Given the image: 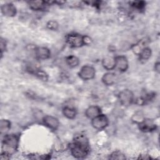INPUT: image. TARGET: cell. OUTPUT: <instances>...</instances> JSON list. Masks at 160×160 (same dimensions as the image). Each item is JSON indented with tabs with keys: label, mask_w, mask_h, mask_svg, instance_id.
I'll list each match as a JSON object with an SVG mask.
<instances>
[{
	"label": "cell",
	"mask_w": 160,
	"mask_h": 160,
	"mask_svg": "<svg viewBox=\"0 0 160 160\" xmlns=\"http://www.w3.org/2000/svg\"><path fill=\"white\" fill-rule=\"evenodd\" d=\"M1 11L4 16L12 18L17 14V8L14 4L11 2H7L1 5Z\"/></svg>",
	"instance_id": "cell-10"
},
{
	"label": "cell",
	"mask_w": 160,
	"mask_h": 160,
	"mask_svg": "<svg viewBox=\"0 0 160 160\" xmlns=\"http://www.w3.org/2000/svg\"><path fill=\"white\" fill-rule=\"evenodd\" d=\"M69 149L71 154L76 159L86 157L90 151L89 143L86 136L82 133L74 135L73 141L69 145Z\"/></svg>",
	"instance_id": "cell-1"
},
{
	"label": "cell",
	"mask_w": 160,
	"mask_h": 160,
	"mask_svg": "<svg viewBox=\"0 0 160 160\" xmlns=\"http://www.w3.org/2000/svg\"><path fill=\"white\" fill-rule=\"evenodd\" d=\"M131 6L136 11H141L145 9L146 7V2L143 1H132L130 2Z\"/></svg>",
	"instance_id": "cell-22"
},
{
	"label": "cell",
	"mask_w": 160,
	"mask_h": 160,
	"mask_svg": "<svg viewBox=\"0 0 160 160\" xmlns=\"http://www.w3.org/2000/svg\"><path fill=\"white\" fill-rule=\"evenodd\" d=\"M62 113L64 117L69 119H73L77 115V110L75 108L69 106H65L62 108Z\"/></svg>",
	"instance_id": "cell-18"
},
{
	"label": "cell",
	"mask_w": 160,
	"mask_h": 160,
	"mask_svg": "<svg viewBox=\"0 0 160 160\" xmlns=\"http://www.w3.org/2000/svg\"><path fill=\"white\" fill-rule=\"evenodd\" d=\"M19 142V136L15 134H6L1 142V159H8L15 153L18 148Z\"/></svg>",
	"instance_id": "cell-2"
},
{
	"label": "cell",
	"mask_w": 160,
	"mask_h": 160,
	"mask_svg": "<svg viewBox=\"0 0 160 160\" xmlns=\"http://www.w3.org/2000/svg\"><path fill=\"white\" fill-rule=\"evenodd\" d=\"M35 57L38 60H46L51 57L50 50L44 46H38L34 48Z\"/></svg>",
	"instance_id": "cell-11"
},
{
	"label": "cell",
	"mask_w": 160,
	"mask_h": 160,
	"mask_svg": "<svg viewBox=\"0 0 160 160\" xmlns=\"http://www.w3.org/2000/svg\"><path fill=\"white\" fill-rule=\"evenodd\" d=\"M27 71L33 74L34 76H36L38 79L42 81H48L49 79L48 74L46 73V71H43L42 69L37 68V67H32L28 66L27 68Z\"/></svg>",
	"instance_id": "cell-12"
},
{
	"label": "cell",
	"mask_w": 160,
	"mask_h": 160,
	"mask_svg": "<svg viewBox=\"0 0 160 160\" xmlns=\"http://www.w3.org/2000/svg\"><path fill=\"white\" fill-rule=\"evenodd\" d=\"M149 43V39L147 38H144L140 40H139L136 43L133 44L131 46V49L132 52L136 54L137 56L139 55L140 52L146 47L148 46Z\"/></svg>",
	"instance_id": "cell-14"
},
{
	"label": "cell",
	"mask_w": 160,
	"mask_h": 160,
	"mask_svg": "<svg viewBox=\"0 0 160 160\" xmlns=\"http://www.w3.org/2000/svg\"><path fill=\"white\" fill-rule=\"evenodd\" d=\"M152 55V51L150 48L148 46L144 48L139 54V59L141 61H148Z\"/></svg>",
	"instance_id": "cell-21"
},
{
	"label": "cell",
	"mask_w": 160,
	"mask_h": 160,
	"mask_svg": "<svg viewBox=\"0 0 160 160\" xmlns=\"http://www.w3.org/2000/svg\"><path fill=\"white\" fill-rule=\"evenodd\" d=\"M92 40V39L87 35H84V46L85 45H89L91 44Z\"/></svg>",
	"instance_id": "cell-27"
},
{
	"label": "cell",
	"mask_w": 160,
	"mask_h": 160,
	"mask_svg": "<svg viewBox=\"0 0 160 160\" xmlns=\"http://www.w3.org/2000/svg\"><path fill=\"white\" fill-rule=\"evenodd\" d=\"M109 159H126L125 155L119 151H114L109 156Z\"/></svg>",
	"instance_id": "cell-24"
},
{
	"label": "cell",
	"mask_w": 160,
	"mask_h": 160,
	"mask_svg": "<svg viewBox=\"0 0 160 160\" xmlns=\"http://www.w3.org/2000/svg\"><path fill=\"white\" fill-rule=\"evenodd\" d=\"M91 120L92 126L98 130L104 129L109 124V119L105 114L102 113Z\"/></svg>",
	"instance_id": "cell-6"
},
{
	"label": "cell",
	"mask_w": 160,
	"mask_h": 160,
	"mask_svg": "<svg viewBox=\"0 0 160 160\" xmlns=\"http://www.w3.org/2000/svg\"><path fill=\"white\" fill-rule=\"evenodd\" d=\"M145 118L143 116V114L141 112L138 111L134 114H133L132 117V121L134 122H136L137 124L139 123L141 121H142Z\"/></svg>",
	"instance_id": "cell-25"
},
{
	"label": "cell",
	"mask_w": 160,
	"mask_h": 160,
	"mask_svg": "<svg viewBox=\"0 0 160 160\" xmlns=\"http://www.w3.org/2000/svg\"><path fill=\"white\" fill-rule=\"evenodd\" d=\"M116 80V74L112 72H108L103 74L101 78V81L102 83L108 86H112L114 84Z\"/></svg>",
	"instance_id": "cell-16"
},
{
	"label": "cell",
	"mask_w": 160,
	"mask_h": 160,
	"mask_svg": "<svg viewBox=\"0 0 160 160\" xmlns=\"http://www.w3.org/2000/svg\"><path fill=\"white\" fill-rule=\"evenodd\" d=\"M120 104L125 107L131 106L134 101V93L128 89H125L119 92L118 96Z\"/></svg>",
	"instance_id": "cell-4"
},
{
	"label": "cell",
	"mask_w": 160,
	"mask_h": 160,
	"mask_svg": "<svg viewBox=\"0 0 160 160\" xmlns=\"http://www.w3.org/2000/svg\"><path fill=\"white\" fill-rule=\"evenodd\" d=\"M28 6L31 9L35 11H39L44 10L48 5H49V2L44 1L38 0V1H30L28 2Z\"/></svg>",
	"instance_id": "cell-13"
},
{
	"label": "cell",
	"mask_w": 160,
	"mask_h": 160,
	"mask_svg": "<svg viewBox=\"0 0 160 160\" xmlns=\"http://www.w3.org/2000/svg\"><path fill=\"white\" fill-rule=\"evenodd\" d=\"M65 40L70 48H78L84 46V35L78 33H70L66 36Z\"/></svg>",
	"instance_id": "cell-3"
},
{
	"label": "cell",
	"mask_w": 160,
	"mask_h": 160,
	"mask_svg": "<svg viewBox=\"0 0 160 160\" xmlns=\"http://www.w3.org/2000/svg\"><path fill=\"white\" fill-rule=\"evenodd\" d=\"M154 70L158 73L159 72V71H160V62L159 61H157L156 62H155V64H154Z\"/></svg>",
	"instance_id": "cell-28"
},
{
	"label": "cell",
	"mask_w": 160,
	"mask_h": 160,
	"mask_svg": "<svg viewBox=\"0 0 160 160\" xmlns=\"http://www.w3.org/2000/svg\"><path fill=\"white\" fill-rule=\"evenodd\" d=\"M42 122L47 128L52 131L57 130L60 124L59 119L51 115L44 116L42 118Z\"/></svg>",
	"instance_id": "cell-9"
},
{
	"label": "cell",
	"mask_w": 160,
	"mask_h": 160,
	"mask_svg": "<svg viewBox=\"0 0 160 160\" xmlns=\"http://www.w3.org/2000/svg\"><path fill=\"white\" fill-rule=\"evenodd\" d=\"M0 47H1V58L3 56V52L4 51H6V42L5 40H4L2 38H1V42H0Z\"/></svg>",
	"instance_id": "cell-26"
},
{
	"label": "cell",
	"mask_w": 160,
	"mask_h": 160,
	"mask_svg": "<svg viewBox=\"0 0 160 160\" xmlns=\"http://www.w3.org/2000/svg\"><path fill=\"white\" fill-rule=\"evenodd\" d=\"M11 128V122L8 119H2L0 121V132L1 134H6Z\"/></svg>",
	"instance_id": "cell-20"
},
{
	"label": "cell",
	"mask_w": 160,
	"mask_h": 160,
	"mask_svg": "<svg viewBox=\"0 0 160 160\" xmlns=\"http://www.w3.org/2000/svg\"><path fill=\"white\" fill-rule=\"evenodd\" d=\"M102 67L107 71H111L115 69V57L106 56L102 59Z\"/></svg>",
	"instance_id": "cell-17"
},
{
	"label": "cell",
	"mask_w": 160,
	"mask_h": 160,
	"mask_svg": "<svg viewBox=\"0 0 160 160\" xmlns=\"http://www.w3.org/2000/svg\"><path fill=\"white\" fill-rule=\"evenodd\" d=\"M129 68V61L126 56L119 55L115 56V68L120 72H126Z\"/></svg>",
	"instance_id": "cell-8"
},
{
	"label": "cell",
	"mask_w": 160,
	"mask_h": 160,
	"mask_svg": "<svg viewBox=\"0 0 160 160\" xmlns=\"http://www.w3.org/2000/svg\"><path fill=\"white\" fill-rule=\"evenodd\" d=\"M138 124L139 129L143 132H151L157 129V125L153 120L144 118Z\"/></svg>",
	"instance_id": "cell-7"
},
{
	"label": "cell",
	"mask_w": 160,
	"mask_h": 160,
	"mask_svg": "<svg viewBox=\"0 0 160 160\" xmlns=\"http://www.w3.org/2000/svg\"><path fill=\"white\" fill-rule=\"evenodd\" d=\"M102 113V111L100 107L96 105H92L89 106L85 111V116L90 119H92L98 116V115Z\"/></svg>",
	"instance_id": "cell-15"
},
{
	"label": "cell",
	"mask_w": 160,
	"mask_h": 160,
	"mask_svg": "<svg viewBox=\"0 0 160 160\" xmlns=\"http://www.w3.org/2000/svg\"><path fill=\"white\" fill-rule=\"evenodd\" d=\"M78 74L79 78L82 80H91L96 76V69L91 65H84L81 68Z\"/></svg>",
	"instance_id": "cell-5"
},
{
	"label": "cell",
	"mask_w": 160,
	"mask_h": 160,
	"mask_svg": "<svg viewBox=\"0 0 160 160\" xmlns=\"http://www.w3.org/2000/svg\"><path fill=\"white\" fill-rule=\"evenodd\" d=\"M66 64L71 68H74L77 67L80 62L79 59L74 55H69L65 58Z\"/></svg>",
	"instance_id": "cell-19"
},
{
	"label": "cell",
	"mask_w": 160,
	"mask_h": 160,
	"mask_svg": "<svg viewBox=\"0 0 160 160\" xmlns=\"http://www.w3.org/2000/svg\"><path fill=\"white\" fill-rule=\"evenodd\" d=\"M46 28L51 31H57L59 28V23L55 20H49L46 23Z\"/></svg>",
	"instance_id": "cell-23"
},
{
	"label": "cell",
	"mask_w": 160,
	"mask_h": 160,
	"mask_svg": "<svg viewBox=\"0 0 160 160\" xmlns=\"http://www.w3.org/2000/svg\"><path fill=\"white\" fill-rule=\"evenodd\" d=\"M94 2V4H96V5H95L96 6H99V5H100V4H96V2ZM99 2H100L99 1H97V3H99Z\"/></svg>",
	"instance_id": "cell-29"
}]
</instances>
